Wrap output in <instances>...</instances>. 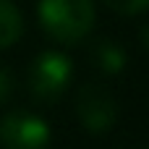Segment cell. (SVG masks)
Returning a JSON list of instances; mask_svg holds the SVG:
<instances>
[{"label": "cell", "mask_w": 149, "mask_h": 149, "mask_svg": "<svg viewBox=\"0 0 149 149\" xmlns=\"http://www.w3.org/2000/svg\"><path fill=\"white\" fill-rule=\"evenodd\" d=\"M37 18L42 31L58 45H79L92 34L94 0H39Z\"/></svg>", "instance_id": "1"}, {"label": "cell", "mask_w": 149, "mask_h": 149, "mask_svg": "<svg viewBox=\"0 0 149 149\" xmlns=\"http://www.w3.org/2000/svg\"><path fill=\"white\" fill-rule=\"evenodd\" d=\"M73 79V63L60 50H45L39 52L29 71H26V86L37 102H58Z\"/></svg>", "instance_id": "2"}, {"label": "cell", "mask_w": 149, "mask_h": 149, "mask_svg": "<svg viewBox=\"0 0 149 149\" xmlns=\"http://www.w3.org/2000/svg\"><path fill=\"white\" fill-rule=\"evenodd\" d=\"M50 123L31 110H8L0 118V149H50Z\"/></svg>", "instance_id": "3"}, {"label": "cell", "mask_w": 149, "mask_h": 149, "mask_svg": "<svg viewBox=\"0 0 149 149\" xmlns=\"http://www.w3.org/2000/svg\"><path fill=\"white\" fill-rule=\"evenodd\" d=\"M76 115L89 134H107L118 120V100L102 84H84L76 92Z\"/></svg>", "instance_id": "4"}, {"label": "cell", "mask_w": 149, "mask_h": 149, "mask_svg": "<svg viewBox=\"0 0 149 149\" xmlns=\"http://www.w3.org/2000/svg\"><path fill=\"white\" fill-rule=\"evenodd\" d=\"M89 58L97 65V71H102L105 76L123 73V68L128 63V55H126L123 45L115 42V39H97L92 45V50H89Z\"/></svg>", "instance_id": "5"}, {"label": "cell", "mask_w": 149, "mask_h": 149, "mask_svg": "<svg viewBox=\"0 0 149 149\" xmlns=\"http://www.w3.org/2000/svg\"><path fill=\"white\" fill-rule=\"evenodd\" d=\"M24 34V16L13 0H0V50L13 47Z\"/></svg>", "instance_id": "6"}, {"label": "cell", "mask_w": 149, "mask_h": 149, "mask_svg": "<svg viewBox=\"0 0 149 149\" xmlns=\"http://www.w3.org/2000/svg\"><path fill=\"white\" fill-rule=\"evenodd\" d=\"M110 10L120 13V16H141L149 13V0H102Z\"/></svg>", "instance_id": "7"}, {"label": "cell", "mask_w": 149, "mask_h": 149, "mask_svg": "<svg viewBox=\"0 0 149 149\" xmlns=\"http://www.w3.org/2000/svg\"><path fill=\"white\" fill-rule=\"evenodd\" d=\"M16 86H18L16 73H13L8 65H0V105H8V102L13 100Z\"/></svg>", "instance_id": "8"}, {"label": "cell", "mask_w": 149, "mask_h": 149, "mask_svg": "<svg viewBox=\"0 0 149 149\" xmlns=\"http://www.w3.org/2000/svg\"><path fill=\"white\" fill-rule=\"evenodd\" d=\"M139 39H141V45H144V50H149V21L141 26V31H139Z\"/></svg>", "instance_id": "9"}, {"label": "cell", "mask_w": 149, "mask_h": 149, "mask_svg": "<svg viewBox=\"0 0 149 149\" xmlns=\"http://www.w3.org/2000/svg\"><path fill=\"white\" fill-rule=\"evenodd\" d=\"M147 149H149V147H147Z\"/></svg>", "instance_id": "10"}]
</instances>
